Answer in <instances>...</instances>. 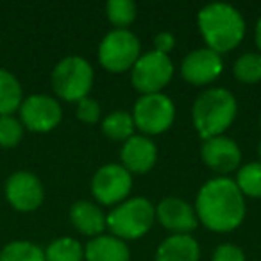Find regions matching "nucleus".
I'll return each mask as SVG.
<instances>
[{
  "instance_id": "1",
  "label": "nucleus",
  "mask_w": 261,
  "mask_h": 261,
  "mask_svg": "<svg viewBox=\"0 0 261 261\" xmlns=\"http://www.w3.org/2000/svg\"><path fill=\"white\" fill-rule=\"evenodd\" d=\"M199 225L207 231L225 234L243 224L247 215V200L236 186L232 177H211L199 188L195 197Z\"/></svg>"
},
{
  "instance_id": "2",
  "label": "nucleus",
  "mask_w": 261,
  "mask_h": 261,
  "mask_svg": "<svg viewBox=\"0 0 261 261\" xmlns=\"http://www.w3.org/2000/svg\"><path fill=\"white\" fill-rule=\"evenodd\" d=\"M197 27L207 48L227 54L240 47L247 33V23L240 9L225 2H211L197 13Z\"/></svg>"
},
{
  "instance_id": "3",
  "label": "nucleus",
  "mask_w": 261,
  "mask_h": 261,
  "mask_svg": "<svg viewBox=\"0 0 261 261\" xmlns=\"http://www.w3.org/2000/svg\"><path fill=\"white\" fill-rule=\"evenodd\" d=\"M238 115V100L227 88H204L192 104V122L204 140L224 136Z\"/></svg>"
},
{
  "instance_id": "4",
  "label": "nucleus",
  "mask_w": 261,
  "mask_h": 261,
  "mask_svg": "<svg viewBox=\"0 0 261 261\" xmlns=\"http://www.w3.org/2000/svg\"><path fill=\"white\" fill-rule=\"evenodd\" d=\"M156 224V206L147 197L135 195L111 207L106 213V229L109 234L123 240L135 242L147 234Z\"/></svg>"
},
{
  "instance_id": "5",
  "label": "nucleus",
  "mask_w": 261,
  "mask_h": 261,
  "mask_svg": "<svg viewBox=\"0 0 261 261\" xmlns=\"http://www.w3.org/2000/svg\"><path fill=\"white\" fill-rule=\"evenodd\" d=\"M95 83V70L83 56H66L59 59L50 73V84L59 102L77 104L90 97Z\"/></svg>"
},
{
  "instance_id": "6",
  "label": "nucleus",
  "mask_w": 261,
  "mask_h": 261,
  "mask_svg": "<svg viewBox=\"0 0 261 261\" xmlns=\"http://www.w3.org/2000/svg\"><path fill=\"white\" fill-rule=\"evenodd\" d=\"M142 56V41L130 29H111L98 43L97 58L109 73L130 72Z\"/></svg>"
},
{
  "instance_id": "7",
  "label": "nucleus",
  "mask_w": 261,
  "mask_h": 261,
  "mask_svg": "<svg viewBox=\"0 0 261 261\" xmlns=\"http://www.w3.org/2000/svg\"><path fill=\"white\" fill-rule=\"evenodd\" d=\"M130 115L140 135L152 138L167 133L174 125L177 109L174 100L163 91V93L140 95L133 106Z\"/></svg>"
},
{
  "instance_id": "8",
  "label": "nucleus",
  "mask_w": 261,
  "mask_h": 261,
  "mask_svg": "<svg viewBox=\"0 0 261 261\" xmlns=\"http://www.w3.org/2000/svg\"><path fill=\"white\" fill-rule=\"evenodd\" d=\"M175 66L170 56L156 50L142 52L138 61L130 68V84L140 95L163 93L174 79Z\"/></svg>"
},
{
  "instance_id": "9",
  "label": "nucleus",
  "mask_w": 261,
  "mask_h": 261,
  "mask_svg": "<svg viewBox=\"0 0 261 261\" xmlns=\"http://www.w3.org/2000/svg\"><path fill=\"white\" fill-rule=\"evenodd\" d=\"M133 179L120 163H106L91 177V195L100 206L115 207L130 197Z\"/></svg>"
},
{
  "instance_id": "10",
  "label": "nucleus",
  "mask_w": 261,
  "mask_h": 261,
  "mask_svg": "<svg viewBox=\"0 0 261 261\" xmlns=\"http://www.w3.org/2000/svg\"><path fill=\"white\" fill-rule=\"evenodd\" d=\"M18 118L25 130L36 133V135H47L61 123V102L54 95L33 93L23 98L18 109Z\"/></svg>"
},
{
  "instance_id": "11",
  "label": "nucleus",
  "mask_w": 261,
  "mask_h": 261,
  "mask_svg": "<svg viewBox=\"0 0 261 261\" xmlns=\"http://www.w3.org/2000/svg\"><path fill=\"white\" fill-rule=\"evenodd\" d=\"M4 195L13 210L20 213H33L43 204L45 188L34 172L16 170L6 179Z\"/></svg>"
},
{
  "instance_id": "12",
  "label": "nucleus",
  "mask_w": 261,
  "mask_h": 261,
  "mask_svg": "<svg viewBox=\"0 0 261 261\" xmlns=\"http://www.w3.org/2000/svg\"><path fill=\"white\" fill-rule=\"evenodd\" d=\"M181 77L192 86L206 88L213 84L224 72V59L207 47L188 52L179 66Z\"/></svg>"
},
{
  "instance_id": "13",
  "label": "nucleus",
  "mask_w": 261,
  "mask_h": 261,
  "mask_svg": "<svg viewBox=\"0 0 261 261\" xmlns=\"http://www.w3.org/2000/svg\"><path fill=\"white\" fill-rule=\"evenodd\" d=\"M200 160L210 170L217 172L220 177H229V174L242 167V149L236 140L229 136L204 140L200 145Z\"/></svg>"
},
{
  "instance_id": "14",
  "label": "nucleus",
  "mask_w": 261,
  "mask_h": 261,
  "mask_svg": "<svg viewBox=\"0 0 261 261\" xmlns=\"http://www.w3.org/2000/svg\"><path fill=\"white\" fill-rule=\"evenodd\" d=\"M156 222L170 234H192L199 227L195 207L181 197H165L156 204Z\"/></svg>"
},
{
  "instance_id": "15",
  "label": "nucleus",
  "mask_w": 261,
  "mask_h": 261,
  "mask_svg": "<svg viewBox=\"0 0 261 261\" xmlns=\"http://www.w3.org/2000/svg\"><path fill=\"white\" fill-rule=\"evenodd\" d=\"M158 161V147L152 138L145 135H133L120 147V165L135 175L149 174Z\"/></svg>"
},
{
  "instance_id": "16",
  "label": "nucleus",
  "mask_w": 261,
  "mask_h": 261,
  "mask_svg": "<svg viewBox=\"0 0 261 261\" xmlns=\"http://www.w3.org/2000/svg\"><path fill=\"white\" fill-rule=\"evenodd\" d=\"M68 217L73 227L88 238H95L106 232V213L91 200H75L70 206Z\"/></svg>"
},
{
  "instance_id": "17",
  "label": "nucleus",
  "mask_w": 261,
  "mask_h": 261,
  "mask_svg": "<svg viewBox=\"0 0 261 261\" xmlns=\"http://www.w3.org/2000/svg\"><path fill=\"white\" fill-rule=\"evenodd\" d=\"M84 261H130V249L127 242L104 232L86 242Z\"/></svg>"
},
{
  "instance_id": "18",
  "label": "nucleus",
  "mask_w": 261,
  "mask_h": 261,
  "mask_svg": "<svg viewBox=\"0 0 261 261\" xmlns=\"http://www.w3.org/2000/svg\"><path fill=\"white\" fill-rule=\"evenodd\" d=\"M154 261H200V245L193 234H170L158 245Z\"/></svg>"
},
{
  "instance_id": "19",
  "label": "nucleus",
  "mask_w": 261,
  "mask_h": 261,
  "mask_svg": "<svg viewBox=\"0 0 261 261\" xmlns=\"http://www.w3.org/2000/svg\"><path fill=\"white\" fill-rule=\"evenodd\" d=\"M23 88L18 77L6 68H0V116L15 115L22 106Z\"/></svg>"
},
{
  "instance_id": "20",
  "label": "nucleus",
  "mask_w": 261,
  "mask_h": 261,
  "mask_svg": "<svg viewBox=\"0 0 261 261\" xmlns=\"http://www.w3.org/2000/svg\"><path fill=\"white\" fill-rule=\"evenodd\" d=\"M100 130L106 138L120 143H123L133 135H136L133 115H130V111H125V109H116V111L108 113L100 120Z\"/></svg>"
},
{
  "instance_id": "21",
  "label": "nucleus",
  "mask_w": 261,
  "mask_h": 261,
  "mask_svg": "<svg viewBox=\"0 0 261 261\" xmlns=\"http://www.w3.org/2000/svg\"><path fill=\"white\" fill-rule=\"evenodd\" d=\"M43 250L45 261H84V245L73 236H59Z\"/></svg>"
},
{
  "instance_id": "22",
  "label": "nucleus",
  "mask_w": 261,
  "mask_h": 261,
  "mask_svg": "<svg viewBox=\"0 0 261 261\" xmlns=\"http://www.w3.org/2000/svg\"><path fill=\"white\" fill-rule=\"evenodd\" d=\"M234 182L245 199H261V163L250 161L234 172Z\"/></svg>"
},
{
  "instance_id": "23",
  "label": "nucleus",
  "mask_w": 261,
  "mask_h": 261,
  "mask_svg": "<svg viewBox=\"0 0 261 261\" xmlns=\"http://www.w3.org/2000/svg\"><path fill=\"white\" fill-rule=\"evenodd\" d=\"M0 261H45V250L31 240H13L2 247Z\"/></svg>"
},
{
  "instance_id": "24",
  "label": "nucleus",
  "mask_w": 261,
  "mask_h": 261,
  "mask_svg": "<svg viewBox=\"0 0 261 261\" xmlns=\"http://www.w3.org/2000/svg\"><path fill=\"white\" fill-rule=\"evenodd\" d=\"M232 77L242 84L261 83V54L259 52H245L238 56L232 63Z\"/></svg>"
},
{
  "instance_id": "25",
  "label": "nucleus",
  "mask_w": 261,
  "mask_h": 261,
  "mask_svg": "<svg viewBox=\"0 0 261 261\" xmlns=\"http://www.w3.org/2000/svg\"><path fill=\"white\" fill-rule=\"evenodd\" d=\"M106 16L115 29H129L136 22L138 8L133 0H109L106 4Z\"/></svg>"
},
{
  "instance_id": "26",
  "label": "nucleus",
  "mask_w": 261,
  "mask_h": 261,
  "mask_svg": "<svg viewBox=\"0 0 261 261\" xmlns=\"http://www.w3.org/2000/svg\"><path fill=\"white\" fill-rule=\"evenodd\" d=\"M25 127L22 125L18 116H0V147L2 149H15L22 143Z\"/></svg>"
},
{
  "instance_id": "27",
  "label": "nucleus",
  "mask_w": 261,
  "mask_h": 261,
  "mask_svg": "<svg viewBox=\"0 0 261 261\" xmlns=\"http://www.w3.org/2000/svg\"><path fill=\"white\" fill-rule=\"evenodd\" d=\"M75 116L83 123H97L102 120V108L97 98L86 97L75 104Z\"/></svg>"
},
{
  "instance_id": "28",
  "label": "nucleus",
  "mask_w": 261,
  "mask_h": 261,
  "mask_svg": "<svg viewBox=\"0 0 261 261\" xmlns=\"http://www.w3.org/2000/svg\"><path fill=\"white\" fill-rule=\"evenodd\" d=\"M211 261H247V256L234 243H220L215 247Z\"/></svg>"
},
{
  "instance_id": "29",
  "label": "nucleus",
  "mask_w": 261,
  "mask_h": 261,
  "mask_svg": "<svg viewBox=\"0 0 261 261\" xmlns=\"http://www.w3.org/2000/svg\"><path fill=\"white\" fill-rule=\"evenodd\" d=\"M154 50L156 52H161V54H170L175 47V36L168 31H161L154 36Z\"/></svg>"
},
{
  "instance_id": "30",
  "label": "nucleus",
  "mask_w": 261,
  "mask_h": 261,
  "mask_svg": "<svg viewBox=\"0 0 261 261\" xmlns=\"http://www.w3.org/2000/svg\"><path fill=\"white\" fill-rule=\"evenodd\" d=\"M254 43L257 47V52L261 54V16L257 18L256 27H254Z\"/></svg>"
},
{
  "instance_id": "31",
  "label": "nucleus",
  "mask_w": 261,
  "mask_h": 261,
  "mask_svg": "<svg viewBox=\"0 0 261 261\" xmlns=\"http://www.w3.org/2000/svg\"><path fill=\"white\" fill-rule=\"evenodd\" d=\"M256 152H257V158H259V163H261V140H259V143H257V149H256Z\"/></svg>"
},
{
  "instance_id": "32",
  "label": "nucleus",
  "mask_w": 261,
  "mask_h": 261,
  "mask_svg": "<svg viewBox=\"0 0 261 261\" xmlns=\"http://www.w3.org/2000/svg\"><path fill=\"white\" fill-rule=\"evenodd\" d=\"M259 129H261V113H259Z\"/></svg>"
}]
</instances>
